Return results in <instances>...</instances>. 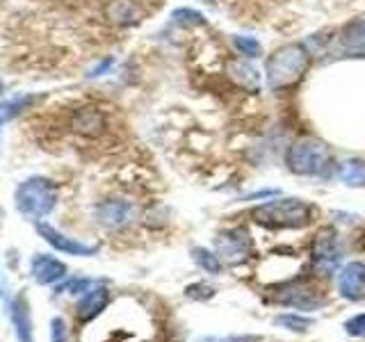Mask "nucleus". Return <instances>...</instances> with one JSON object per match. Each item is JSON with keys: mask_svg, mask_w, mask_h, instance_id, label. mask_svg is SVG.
<instances>
[{"mask_svg": "<svg viewBox=\"0 0 365 342\" xmlns=\"http://www.w3.org/2000/svg\"><path fill=\"white\" fill-rule=\"evenodd\" d=\"M308 64H311V55H308L304 43L281 46L265 62V78L269 89L283 91L294 87L297 83H302V78L308 71Z\"/></svg>", "mask_w": 365, "mask_h": 342, "instance_id": "obj_1", "label": "nucleus"}, {"mask_svg": "<svg viewBox=\"0 0 365 342\" xmlns=\"http://www.w3.org/2000/svg\"><path fill=\"white\" fill-rule=\"evenodd\" d=\"M251 217L265 228H304L313 219V208L302 199H281L258 205Z\"/></svg>", "mask_w": 365, "mask_h": 342, "instance_id": "obj_2", "label": "nucleus"}, {"mask_svg": "<svg viewBox=\"0 0 365 342\" xmlns=\"http://www.w3.org/2000/svg\"><path fill=\"white\" fill-rule=\"evenodd\" d=\"M16 210L26 217V219L37 222L41 217L51 214L57 203V190L48 178L32 176L23 180L14 192Z\"/></svg>", "mask_w": 365, "mask_h": 342, "instance_id": "obj_3", "label": "nucleus"}, {"mask_svg": "<svg viewBox=\"0 0 365 342\" xmlns=\"http://www.w3.org/2000/svg\"><path fill=\"white\" fill-rule=\"evenodd\" d=\"M329 162H331L329 146L322 140H315V137L297 140L288 148V153H285V165H288L292 174H299V176L324 174Z\"/></svg>", "mask_w": 365, "mask_h": 342, "instance_id": "obj_4", "label": "nucleus"}, {"mask_svg": "<svg viewBox=\"0 0 365 342\" xmlns=\"http://www.w3.org/2000/svg\"><path fill=\"white\" fill-rule=\"evenodd\" d=\"M340 242H338V233L331 226H322L315 233L313 239V265L319 274L329 276L331 271L338 267L340 262Z\"/></svg>", "mask_w": 365, "mask_h": 342, "instance_id": "obj_5", "label": "nucleus"}, {"mask_svg": "<svg viewBox=\"0 0 365 342\" xmlns=\"http://www.w3.org/2000/svg\"><path fill=\"white\" fill-rule=\"evenodd\" d=\"M217 251H220V260H224L226 265H240L251 256L254 244L245 228H233L217 237Z\"/></svg>", "mask_w": 365, "mask_h": 342, "instance_id": "obj_6", "label": "nucleus"}, {"mask_svg": "<svg viewBox=\"0 0 365 342\" xmlns=\"http://www.w3.org/2000/svg\"><path fill=\"white\" fill-rule=\"evenodd\" d=\"M277 301L299 308V311H315L324 304V299L319 296V292L306 281H292L288 285H281L277 292Z\"/></svg>", "mask_w": 365, "mask_h": 342, "instance_id": "obj_7", "label": "nucleus"}, {"mask_svg": "<svg viewBox=\"0 0 365 342\" xmlns=\"http://www.w3.org/2000/svg\"><path fill=\"white\" fill-rule=\"evenodd\" d=\"M338 292L347 301H361L365 296V262H349L338 271Z\"/></svg>", "mask_w": 365, "mask_h": 342, "instance_id": "obj_8", "label": "nucleus"}, {"mask_svg": "<svg viewBox=\"0 0 365 342\" xmlns=\"http://www.w3.org/2000/svg\"><path fill=\"white\" fill-rule=\"evenodd\" d=\"M37 231L39 235L48 242L53 249L57 251H62V254H71V256H94L98 247H91V244H83V242H78V239L73 237H66L64 233H60L57 228L48 226V224H37Z\"/></svg>", "mask_w": 365, "mask_h": 342, "instance_id": "obj_9", "label": "nucleus"}, {"mask_svg": "<svg viewBox=\"0 0 365 342\" xmlns=\"http://www.w3.org/2000/svg\"><path fill=\"white\" fill-rule=\"evenodd\" d=\"M224 68H226V76L231 78L240 89L249 91V94L260 91L262 80H260V71L254 64H249L242 57H231V60H226Z\"/></svg>", "mask_w": 365, "mask_h": 342, "instance_id": "obj_10", "label": "nucleus"}, {"mask_svg": "<svg viewBox=\"0 0 365 342\" xmlns=\"http://www.w3.org/2000/svg\"><path fill=\"white\" fill-rule=\"evenodd\" d=\"M133 212L135 208L128 201H121V199H112V201H103L98 208H96V217L103 226L108 228H121L133 219Z\"/></svg>", "mask_w": 365, "mask_h": 342, "instance_id": "obj_11", "label": "nucleus"}, {"mask_svg": "<svg viewBox=\"0 0 365 342\" xmlns=\"http://www.w3.org/2000/svg\"><path fill=\"white\" fill-rule=\"evenodd\" d=\"M30 274L39 285H51V283H57V281H62L66 276V265L57 260V258H53V256L39 254L37 258L32 260Z\"/></svg>", "mask_w": 365, "mask_h": 342, "instance_id": "obj_12", "label": "nucleus"}, {"mask_svg": "<svg viewBox=\"0 0 365 342\" xmlns=\"http://www.w3.org/2000/svg\"><path fill=\"white\" fill-rule=\"evenodd\" d=\"M108 304H110V292L103 288V285H98V288L85 292L83 299L78 301L76 315H78L80 322H91V319L98 317L103 311H106Z\"/></svg>", "mask_w": 365, "mask_h": 342, "instance_id": "obj_13", "label": "nucleus"}, {"mask_svg": "<svg viewBox=\"0 0 365 342\" xmlns=\"http://www.w3.org/2000/svg\"><path fill=\"white\" fill-rule=\"evenodd\" d=\"M11 311V322H14V331H16V340L19 342H34L32 338V315H30V304L28 296L19 292L14 296V304L9 306Z\"/></svg>", "mask_w": 365, "mask_h": 342, "instance_id": "obj_14", "label": "nucleus"}, {"mask_svg": "<svg viewBox=\"0 0 365 342\" xmlns=\"http://www.w3.org/2000/svg\"><path fill=\"white\" fill-rule=\"evenodd\" d=\"M71 128L78 135L85 137H98L106 130V117L98 108H80L76 110L73 119H71Z\"/></svg>", "mask_w": 365, "mask_h": 342, "instance_id": "obj_15", "label": "nucleus"}, {"mask_svg": "<svg viewBox=\"0 0 365 342\" xmlns=\"http://www.w3.org/2000/svg\"><path fill=\"white\" fill-rule=\"evenodd\" d=\"M340 41H342V48L347 53L365 55V16L354 23H347L345 30H342Z\"/></svg>", "mask_w": 365, "mask_h": 342, "instance_id": "obj_16", "label": "nucleus"}, {"mask_svg": "<svg viewBox=\"0 0 365 342\" xmlns=\"http://www.w3.org/2000/svg\"><path fill=\"white\" fill-rule=\"evenodd\" d=\"M106 16L114 26H130L137 19V5L133 0H112L106 7Z\"/></svg>", "mask_w": 365, "mask_h": 342, "instance_id": "obj_17", "label": "nucleus"}, {"mask_svg": "<svg viewBox=\"0 0 365 342\" xmlns=\"http://www.w3.org/2000/svg\"><path fill=\"white\" fill-rule=\"evenodd\" d=\"M338 178L349 187H363L365 185V165L361 160H345L338 169Z\"/></svg>", "mask_w": 365, "mask_h": 342, "instance_id": "obj_18", "label": "nucleus"}, {"mask_svg": "<svg viewBox=\"0 0 365 342\" xmlns=\"http://www.w3.org/2000/svg\"><path fill=\"white\" fill-rule=\"evenodd\" d=\"M32 103H34L32 96H14L5 103H0V125L9 119H14L19 112H23L28 105H32Z\"/></svg>", "mask_w": 365, "mask_h": 342, "instance_id": "obj_19", "label": "nucleus"}, {"mask_svg": "<svg viewBox=\"0 0 365 342\" xmlns=\"http://www.w3.org/2000/svg\"><path fill=\"white\" fill-rule=\"evenodd\" d=\"M192 254H194V260L199 262L201 269H205L208 274H220V269H222L220 256H212L210 251H205V249H194Z\"/></svg>", "mask_w": 365, "mask_h": 342, "instance_id": "obj_20", "label": "nucleus"}, {"mask_svg": "<svg viewBox=\"0 0 365 342\" xmlns=\"http://www.w3.org/2000/svg\"><path fill=\"white\" fill-rule=\"evenodd\" d=\"M233 46H235V51L242 55V57H258L262 53L260 41L254 39V37H235L233 39Z\"/></svg>", "mask_w": 365, "mask_h": 342, "instance_id": "obj_21", "label": "nucleus"}, {"mask_svg": "<svg viewBox=\"0 0 365 342\" xmlns=\"http://www.w3.org/2000/svg\"><path fill=\"white\" fill-rule=\"evenodd\" d=\"M94 288H98V283H96V281H91V279H73V281H66L64 285H60V288H57V292L85 294V292L94 290Z\"/></svg>", "mask_w": 365, "mask_h": 342, "instance_id": "obj_22", "label": "nucleus"}, {"mask_svg": "<svg viewBox=\"0 0 365 342\" xmlns=\"http://www.w3.org/2000/svg\"><path fill=\"white\" fill-rule=\"evenodd\" d=\"M174 21L182 23V26H205V19L201 11L194 9H176L174 11Z\"/></svg>", "mask_w": 365, "mask_h": 342, "instance_id": "obj_23", "label": "nucleus"}, {"mask_svg": "<svg viewBox=\"0 0 365 342\" xmlns=\"http://www.w3.org/2000/svg\"><path fill=\"white\" fill-rule=\"evenodd\" d=\"M277 324H281V326H285V328H290V331H306L313 322H311V319L302 317V315H281V317L277 319Z\"/></svg>", "mask_w": 365, "mask_h": 342, "instance_id": "obj_24", "label": "nucleus"}, {"mask_svg": "<svg viewBox=\"0 0 365 342\" xmlns=\"http://www.w3.org/2000/svg\"><path fill=\"white\" fill-rule=\"evenodd\" d=\"M345 331H347L349 336H354V338L365 336V313H363V315H356V317H351L349 322L345 324Z\"/></svg>", "mask_w": 365, "mask_h": 342, "instance_id": "obj_25", "label": "nucleus"}, {"mask_svg": "<svg viewBox=\"0 0 365 342\" xmlns=\"http://www.w3.org/2000/svg\"><path fill=\"white\" fill-rule=\"evenodd\" d=\"M51 340L53 342H66V322L62 317H55L51 322Z\"/></svg>", "mask_w": 365, "mask_h": 342, "instance_id": "obj_26", "label": "nucleus"}, {"mask_svg": "<svg viewBox=\"0 0 365 342\" xmlns=\"http://www.w3.org/2000/svg\"><path fill=\"white\" fill-rule=\"evenodd\" d=\"M112 64H114V60H112V57H108V60H103L98 66H94V68H91V71H89V78H98V76H103V73H106V71H110V68H112Z\"/></svg>", "mask_w": 365, "mask_h": 342, "instance_id": "obj_27", "label": "nucleus"}, {"mask_svg": "<svg viewBox=\"0 0 365 342\" xmlns=\"http://www.w3.org/2000/svg\"><path fill=\"white\" fill-rule=\"evenodd\" d=\"M3 89H5V85H3V80H0V96H3Z\"/></svg>", "mask_w": 365, "mask_h": 342, "instance_id": "obj_28", "label": "nucleus"}, {"mask_svg": "<svg viewBox=\"0 0 365 342\" xmlns=\"http://www.w3.org/2000/svg\"><path fill=\"white\" fill-rule=\"evenodd\" d=\"M361 244H363V249H365V235H363V242H361Z\"/></svg>", "mask_w": 365, "mask_h": 342, "instance_id": "obj_29", "label": "nucleus"}]
</instances>
